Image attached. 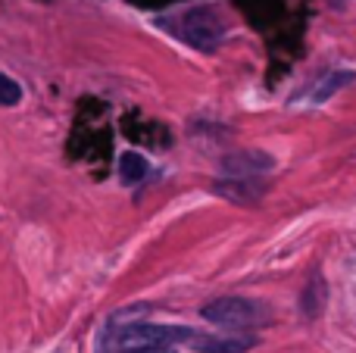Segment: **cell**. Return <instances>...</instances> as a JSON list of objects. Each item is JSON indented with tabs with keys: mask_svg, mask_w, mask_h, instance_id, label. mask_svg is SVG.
<instances>
[{
	"mask_svg": "<svg viewBox=\"0 0 356 353\" xmlns=\"http://www.w3.org/2000/svg\"><path fill=\"white\" fill-rule=\"evenodd\" d=\"M184 344H188V347H194L197 353H247L250 347H257V338H253V335L222 338V335H203V331L188 329Z\"/></svg>",
	"mask_w": 356,
	"mask_h": 353,
	"instance_id": "obj_3",
	"label": "cell"
},
{
	"mask_svg": "<svg viewBox=\"0 0 356 353\" xmlns=\"http://www.w3.org/2000/svg\"><path fill=\"white\" fill-rule=\"evenodd\" d=\"M353 79H356L353 72H332V75H322V79L313 85V91H309V100H313V104H325V100L332 97V94H338L341 88H347Z\"/></svg>",
	"mask_w": 356,
	"mask_h": 353,
	"instance_id": "obj_8",
	"label": "cell"
},
{
	"mask_svg": "<svg viewBox=\"0 0 356 353\" xmlns=\"http://www.w3.org/2000/svg\"><path fill=\"white\" fill-rule=\"evenodd\" d=\"M172 31L181 38L184 44L203 50V54H213L216 47L225 38V25H222L219 13L213 6H191V10H181L169 19Z\"/></svg>",
	"mask_w": 356,
	"mask_h": 353,
	"instance_id": "obj_1",
	"label": "cell"
},
{
	"mask_svg": "<svg viewBox=\"0 0 356 353\" xmlns=\"http://www.w3.org/2000/svg\"><path fill=\"white\" fill-rule=\"evenodd\" d=\"M200 316L222 329H257L269 322V310L247 297H216L200 310Z\"/></svg>",
	"mask_w": 356,
	"mask_h": 353,
	"instance_id": "obj_2",
	"label": "cell"
},
{
	"mask_svg": "<svg viewBox=\"0 0 356 353\" xmlns=\"http://www.w3.org/2000/svg\"><path fill=\"white\" fill-rule=\"evenodd\" d=\"M222 169H225V175H266L275 169V160L263 150H241V154L225 156Z\"/></svg>",
	"mask_w": 356,
	"mask_h": 353,
	"instance_id": "obj_5",
	"label": "cell"
},
{
	"mask_svg": "<svg viewBox=\"0 0 356 353\" xmlns=\"http://www.w3.org/2000/svg\"><path fill=\"white\" fill-rule=\"evenodd\" d=\"M150 172V163L144 160L141 154H135V150H125L122 156H119V179L125 181V185H138V181H144Z\"/></svg>",
	"mask_w": 356,
	"mask_h": 353,
	"instance_id": "obj_7",
	"label": "cell"
},
{
	"mask_svg": "<svg viewBox=\"0 0 356 353\" xmlns=\"http://www.w3.org/2000/svg\"><path fill=\"white\" fill-rule=\"evenodd\" d=\"M266 188H269V181L259 175H228V179L216 181V191L232 204H257L266 194Z\"/></svg>",
	"mask_w": 356,
	"mask_h": 353,
	"instance_id": "obj_4",
	"label": "cell"
},
{
	"mask_svg": "<svg viewBox=\"0 0 356 353\" xmlns=\"http://www.w3.org/2000/svg\"><path fill=\"white\" fill-rule=\"evenodd\" d=\"M19 100H22V85L6 72H0V106H16Z\"/></svg>",
	"mask_w": 356,
	"mask_h": 353,
	"instance_id": "obj_9",
	"label": "cell"
},
{
	"mask_svg": "<svg viewBox=\"0 0 356 353\" xmlns=\"http://www.w3.org/2000/svg\"><path fill=\"white\" fill-rule=\"evenodd\" d=\"M325 300H328L325 279H322V275L316 272L313 279L307 281V288H303V294H300V310H303V316H307V319L322 316V310H325Z\"/></svg>",
	"mask_w": 356,
	"mask_h": 353,
	"instance_id": "obj_6",
	"label": "cell"
},
{
	"mask_svg": "<svg viewBox=\"0 0 356 353\" xmlns=\"http://www.w3.org/2000/svg\"><path fill=\"white\" fill-rule=\"evenodd\" d=\"M104 353H178L175 344H150V347H104Z\"/></svg>",
	"mask_w": 356,
	"mask_h": 353,
	"instance_id": "obj_10",
	"label": "cell"
}]
</instances>
